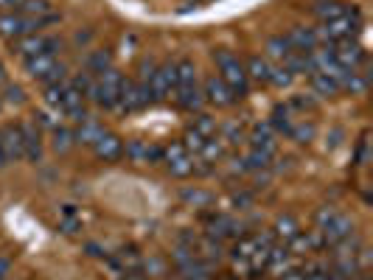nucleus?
<instances>
[{"label":"nucleus","instance_id":"nucleus-1","mask_svg":"<svg viewBox=\"0 0 373 280\" xmlns=\"http://www.w3.org/2000/svg\"><path fill=\"white\" fill-rule=\"evenodd\" d=\"M213 62L219 68V79L230 87V92L236 99L247 96V87H250V79H247V71H244V62L233 53V51H213Z\"/></svg>","mask_w":373,"mask_h":280},{"label":"nucleus","instance_id":"nucleus-2","mask_svg":"<svg viewBox=\"0 0 373 280\" xmlns=\"http://www.w3.org/2000/svg\"><path fill=\"white\" fill-rule=\"evenodd\" d=\"M359 28V12L357 9H346V14H339L334 20H326L320 23V28H315L317 34V42H326V45H334V42H343V40H351Z\"/></svg>","mask_w":373,"mask_h":280},{"label":"nucleus","instance_id":"nucleus-3","mask_svg":"<svg viewBox=\"0 0 373 280\" xmlns=\"http://www.w3.org/2000/svg\"><path fill=\"white\" fill-rule=\"evenodd\" d=\"M121 84H123V76H121L115 68H110V71L99 73V81H93L87 99L96 101V104L104 107V110H115V107H118V99H121Z\"/></svg>","mask_w":373,"mask_h":280},{"label":"nucleus","instance_id":"nucleus-4","mask_svg":"<svg viewBox=\"0 0 373 280\" xmlns=\"http://www.w3.org/2000/svg\"><path fill=\"white\" fill-rule=\"evenodd\" d=\"M12 51L17 53V56H23V59H28V56H34V53H59L62 51V40L59 37H48V34H25V37H17V40H12Z\"/></svg>","mask_w":373,"mask_h":280},{"label":"nucleus","instance_id":"nucleus-5","mask_svg":"<svg viewBox=\"0 0 373 280\" xmlns=\"http://www.w3.org/2000/svg\"><path fill=\"white\" fill-rule=\"evenodd\" d=\"M149 87L141 84V81H132V79H123L121 84V99H118V107L127 110V112H138L149 104Z\"/></svg>","mask_w":373,"mask_h":280},{"label":"nucleus","instance_id":"nucleus-6","mask_svg":"<svg viewBox=\"0 0 373 280\" xmlns=\"http://www.w3.org/2000/svg\"><path fill=\"white\" fill-rule=\"evenodd\" d=\"M328 48H331L334 59H337L346 71H357V68L362 65V62H365V48H362L359 42H354V40L334 42V45H328Z\"/></svg>","mask_w":373,"mask_h":280},{"label":"nucleus","instance_id":"nucleus-7","mask_svg":"<svg viewBox=\"0 0 373 280\" xmlns=\"http://www.w3.org/2000/svg\"><path fill=\"white\" fill-rule=\"evenodd\" d=\"M20 138H23V151H25V160L31 163H40L43 160V135L37 123H20Z\"/></svg>","mask_w":373,"mask_h":280},{"label":"nucleus","instance_id":"nucleus-8","mask_svg":"<svg viewBox=\"0 0 373 280\" xmlns=\"http://www.w3.org/2000/svg\"><path fill=\"white\" fill-rule=\"evenodd\" d=\"M351 233H354V222L348 219L346 213H337L334 219L320 230V236H323V241H326V250H328V246H334V244H339L343 238H348Z\"/></svg>","mask_w":373,"mask_h":280},{"label":"nucleus","instance_id":"nucleus-9","mask_svg":"<svg viewBox=\"0 0 373 280\" xmlns=\"http://www.w3.org/2000/svg\"><path fill=\"white\" fill-rule=\"evenodd\" d=\"M202 96H205V101H210V104H216V107H230V104L236 101V96L230 92V87H228L219 76H210V79L205 81Z\"/></svg>","mask_w":373,"mask_h":280},{"label":"nucleus","instance_id":"nucleus-10","mask_svg":"<svg viewBox=\"0 0 373 280\" xmlns=\"http://www.w3.org/2000/svg\"><path fill=\"white\" fill-rule=\"evenodd\" d=\"M123 154L135 163H158V160H163V149L149 146L143 140H130L127 146H123Z\"/></svg>","mask_w":373,"mask_h":280},{"label":"nucleus","instance_id":"nucleus-11","mask_svg":"<svg viewBox=\"0 0 373 280\" xmlns=\"http://www.w3.org/2000/svg\"><path fill=\"white\" fill-rule=\"evenodd\" d=\"M287 42H289V48L292 51H298V53H312L320 42H317V34H315V28H303V25H298V28H292L289 34H287Z\"/></svg>","mask_w":373,"mask_h":280},{"label":"nucleus","instance_id":"nucleus-12","mask_svg":"<svg viewBox=\"0 0 373 280\" xmlns=\"http://www.w3.org/2000/svg\"><path fill=\"white\" fill-rule=\"evenodd\" d=\"M0 146H3L9 163H17V160L25 157L23 138H20V129H17V127H3V129H0Z\"/></svg>","mask_w":373,"mask_h":280},{"label":"nucleus","instance_id":"nucleus-13","mask_svg":"<svg viewBox=\"0 0 373 280\" xmlns=\"http://www.w3.org/2000/svg\"><path fill=\"white\" fill-rule=\"evenodd\" d=\"M93 151H96V157L99 160H118L121 154H123V140L118 138V135H110V132H104L96 143H93Z\"/></svg>","mask_w":373,"mask_h":280},{"label":"nucleus","instance_id":"nucleus-14","mask_svg":"<svg viewBox=\"0 0 373 280\" xmlns=\"http://www.w3.org/2000/svg\"><path fill=\"white\" fill-rule=\"evenodd\" d=\"M292 266V253L287 244H272L269 253H267V272L272 275H284Z\"/></svg>","mask_w":373,"mask_h":280},{"label":"nucleus","instance_id":"nucleus-15","mask_svg":"<svg viewBox=\"0 0 373 280\" xmlns=\"http://www.w3.org/2000/svg\"><path fill=\"white\" fill-rule=\"evenodd\" d=\"M23 65H25L28 76H34V79L43 81V79L56 68V56H53V53H34V56L23 59Z\"/></svg>","mask_w":373,"mask_h":280},{"label":"nucleus","instance_id":"nucleus-16","mask_svg":"<svg viewBox=\"0 0 373 280\" xmlns=\"http://www.w3.org/2000/svg\"><path fill=\"white\" fill-rule=\"evenodd\" d=\"M208 236L222 241V238H239L241 236V225L230 216H216V219L208 225Z\"/></svg>","mask_w":373,"mask_h":280},{"label":"nucleus","instance_id":"nucleus-17","mask_svg":"<svg viewBox=\"0 0 373 280\" xmlns=\"http://www.w3.org/2000/svg\"><path fill=\"white\" fill-rule=\"evenodd\" d=\"M171 96L177 99V104H180L182 110H191V112L205 104V96H202V90H200L197 84H194V87H177Z\"/></svg>","mask_w":373,"mask_h":280},{"label":"nucleus","instance_id":"nucleus-18","mask_svg":"<svg viewBox=\"0 0 373 280\" xmlns=\"http://www.w3.org/2000/svg\"><path fill=\"white\" fill-rule=\"evenodd\" d=\"M101 135H104V127H101V123L93 120V118H87V120L79 123V129L73 132V140H76V143H84V146H93Z\"/></svg>","mask_w":373,"mask_h":280},{"label":"nucleus","instance_id":"nucleus-19","mask_svg":"<svg viewBox=\"0 0 373 280\" xmlns=\"http://www.w3.org/2000/svg\"><path fill=\"white\" fill-rule=\"evenodd\" d=\"M180 275H182V280H213V266L208 261L191 258L185 266H180Z\"/></svg>","mask_w":373,"mask_h":280},{"label":"nucleus","instance_id":"nucleus-20","mask_svg":"<svg viewBox=\"0 0 373 280\" xmlns=\"http://www.w3.org/2000/svg\"><path fill=\"white\" fill-rule=\"evenodd\" d=\"M269 127H272V132H284V135H289L292 127H295V120H292V107H289V104H278V107L272 110Z\"/></svg>","mask_w":373,"mask_h":280},{"label":"nucleus","instance_id":"nucleus-21","mask_svg":"<svg viewBox=\"0 0 373 280\" xmlns=\"http://www.w3.org/2000/svg\"><path fill=\"white\" fill-rule=\"evenodd\" d=\"M298 233H300V225H298L295 216H278V219H275L272 236H275V238H281L284 244H289V241H292Z\"/></svg>","mask_w":373,"mask_h":280},{"label":"nucleus","instance_id":"nucleus-22","mask_svg":"<svg viewBox=\"0 0 373 280\" xmlns=\"http://www.w3.org/2000/svg\"><path fill=\"white\" fill-rule=\"evenodd\" d=\"M174 76H177V87H194L197 84V65L191 59H177L174 62Z\"/></svg>","mask_w":373,"mask_h":280},{"label":"nucleus","instance_id":"nucleus-23","mask_svg":"<svg viewBox=\"0 0 373 280\" xmlns=\"http://www.w3.org/2000/svg\"><path fill=\"white\" fill-rule=\"evenodd\" d=\"M250 143H253V149L275 151L278 140H275V132H272L269 123H256V129H253V135H250Z\"/></svg>","mask_w":373,"mask_h":280},{"label":"nucleus","instance_id":"nucleus-24","mask_svg":"<svg viewBox=\"0 0 373 280\" xmlns=\"http://www.w3.org/2000/svg\"><path fill=\"white\" fill-rule=\"evenodd\" d=\"M309 79H312V90L317 92V96H337V92L343 90L337 79H331V76H326V73H312Z\"/></svg>","mask_w":373,"mask_h":280},{"label":"nucleus","instance_id":"nucleus-25","mask_svg":"<svg viewBox=\"0 0 373 280\" xmlns=\"http://www.w3.org/2000/svg\"><path fill=\"white\" fill-rule=\"evenodd\" d=\"M225 151H228V146L219 138H208L205 146H202V151H200V160L202 163H216V160L225 157Z\"/></svg>","mask_w":373,"mask_h":280},{"label":"nucleus","instance_id":"nucleus-26","mask_svg":"<svg viewBox=\"0 0 373 280\" xmlns=\"http://www.w3.org/2000/svg\"><path fill=\"white\" fill-rule=\"evenodd\" d=\"M275 157V151H267V149H250V154L244 157V166L247 171H258V168H269Z\"/></svg>","mask_w":373,"mask_h":280},{"label":"nucleus","instance_id":"nucleus-27","mask_svg":"<svg viewBox=\"0 0 373 280\" xmlns=\"http://www.w3.org/2000/svg\"><path fill=\"white\" fill-rule=\"evenodd\" d=\"M197 253H202V255L208 258V264H210V261H222L225 246H222V241H216V238L205 236L202 241H197Z\"/></svg>","mask_w":373,"mask_h":280},{"label":"nucleus","instance_id":"nucleus-28","mask_svg":"<svg viewBox=\"0 0 373 280\" xmlns=\"http://www.w3.org/2000/svg\"><path fill=\"white\" fill-rule=\"evenodd\" d=\"M244 71H247V79L269 81V65H267V59H261V56H250V59H247Z\"/></svg>","mask_w":373,"mask_h":280},{"label":"nucleus","instance_id":"nucleus-29","mask_svg":"<svg viewBox=\"0 0 373 280\" xmlns=\"http://www.w3.org/2000/svg\"><path fill=\"white\" fill-rule=\"evenodd\" d=\"M180 196H182L185 205H194V207H208V205H213V194H210V191H202V188H182Z\"/></svg>","mask_w":373,"mask_h":280},{"label":"nucleus","instance_id":"nucleus-30","mask_svg":"<svg viewBox=\"0 0 373 280\" xmlns=\"http://www.w3.org/2000/svg\"><path fill=\"white\" fill-rule=\"evenodd\" d=\"M112 68V53L110 51H93L87 56V71L90 73H104Z\"/></svg>","mask_w":373,"mask_h":280},{"label":"nucleus","instance_id":"nucleus-31","mask_svg":"<svg viewBox=\"0 0 373 280\" xmlns=\"http://www.w3.org/2000/svg\"><path fill=\"white\" fill-rule=\"evenodd\" d=\"M166 166H169V174L177 177V179L194 174V157L191 154H182V157H177V160H169Z\"/></svg>","mask_w":373,"mask_h":280},{"label":"nucleus","instance_id":"nucleus-32","mask_svg":"<svg viewBox=\"0 0 373 280\" xmlns=\"http://www.w3.org/2000/svg\"><path fill=\"white\" fill-rule=\"evenodd\" d=\"M17 12H20V14H31V17H45V14H53L48 0H23V3L17 6Z\"/></svg>","mask_w":373,"mask_h":280},{"label":"nucleus","instance_id":"nucleus-33","mask_svg":"<svg viewBox=\"0 0 373 280\" xmlns=\"http://www.w3.org/2000/svg\"><path fill=\"white\" fill-rule=\"evenodd\" d=\"M191 129L200 132L202 138H216V132H219V127H216V118H210V115H205V112H200V115L194 118Z\"/></svg>","mask_w":373,"mask_h":280},{"label":"nucleus","instance_id":"nucleus-34","mask_svg":"<svg viewBox=\"0 0 373 280\" xmlns=\"http://www.w3.org/2000/svg\"><path fill=\"white\" fill-rule=\"evenodd\" d=\"M267 51H269V56L278 59V62H284V59L292 53L287 37H269V40H267Z\"/></svg>","mask_w":373,"mask_h":280},{"label":"nucleus","instance_id":"nucleus-35","mask_svg":"<svg viewBox=\"0 0 373 280\" xmlns=\"http://www.w3.org/2000/svg\"><path fill=\"white\" fill-rule=\"evenodd\" d=\"M315 12H317V17L326 23V20H334V17H339V14H346V6L339 3V0H323V3H320Z\"/></svg>","mask_w":373,"mask_h":280},{"label":"nucleus","instance_id":"nucleus-36","mask_svg":"<svg viewBox=\"0 0 373 280\" xmlns=\"http://www.w3.org/2000/svg\"><path fill=\"white\" fill-rule=\"evenodd\" d=\"M73 143H76V140H73V132H71V129H65V127H56V129H53V151L65 154Z\"/></svg>","mask_w":373,"mask_h":280},{"label":"nucleus","instance_id":"nucleus-37","mask_svg":"<svg viewBox=\"0 0 373 280\" xmlns=\"http://www.w3.org/2000/svg\"><path fill=\"white\" fill-rule=\"evenodd\" d=\"M315 123H295V127H292V132H289V138L292 140H298V143H312L315 140Z\"/></svg>","mask_w":373,"mask_h":280},{"label":"nucleus","instance_id":"nucleus-38","mask_svg":"<svg viewBox=\"0 0 373 280\" xmlns=\"http://www.w3.org/2000/svg\"><path fill=\"white\" fill-rule=\"evenodd\" d=\"M225 146H239L244 140V129L239 127V123H225L222 127V138H219Z\"/></svg>","mask_w":373,"mask_h":280},{"label":"nucleus","instance_id":"nucleus-39","mask_svg":"<svg viewBox=\"0 0 373 280\" xmlns=\"http://www.w3.org/2000/svg\"><path fill=\"white\" fill-rule=\"evenodd\" d=\"M141 269H143L149 277H163V275H166V261L158 258V255H152L149 261H141Z\"/></svg>","mask_w":373,"mask_h":280},{"label":"nucleus","instance_id":"nucleus-40","mask_svg":"<svg viewBox=\"0 0 373 280\" xmlns=\"http://www.w3.org/2000/svg\"><path fill=\"white\" fill-rule=\"evenodd\" d=\"M295 81V73H289L284 65L281 68H269V84L275 87H289Z\"/></svg>","mask_w":373,"mask_h":280},{"label":"nucleus","instance_id":"nucleus-41","mask_svg":"<svg viewBox=\"0 0 373 280\" xmlns=\"http://www.w3.org/2000/svg\"><path fill=\"white\" fill-rule=\"evenodd\" d=\"M205 140H208V138H202L200 132L189 129V132H185V138H182L180 143L185 146V151H189V154H191V151H194V154H200V151H202V146H205Z\"/></svg>","mask_w":373,"mask_h":280},{"label":"nucleus","instance_id":"nucleus-42","mask_svg":"<svg viewBox=\"0 0 373 280\" xmlns=\"http://www.w3.org/2000/svg\"><path fill=\"white\" fill-rule=\"evenodd\" d=\"M3 101H6V104H23V101H25L23 87H20V84H6V90H3Z\"/></svg>","mask_w":373,"mask_h":280},{"label":"nucleus","instance_id":"nucleus-43","mask_svg":"<svg viewBox=\"0 0 373 280\" xmlns=\"http://www.w3.org/2000/svg\"><path fill=\"white\" fill-rule=\"evenodd\" d=\"M337 213H339L337 207H320V210L315 213V222H317V230H323V227H326V225H328V222L334 219V216H337Z\"/></svg>","mask_w":373,"mask_h":280},{"label":"nucleus","instance_id":"nucleus-44","mask_svg":"<svg viewBox=\"0 0 373 280\" xmlns=\"http://www.w3.org/2000/svg\"><path fill=\"white\" fill-rule=\"evenodd\" d=\"M138 71H141V73H138V81H141V84H146V81H149V79L154 76V71H158V65H154L152 59H143Z\"/></svg>","mask_w":373,"mask_h":280},{"label":"nucleus","instance_id":"nucleus-45","mask_svg":"<svg viewBox=\"0 0 373 280\" xmlns=\"http://www.w3.org/2000/svg\"><path fill=\"white\" fill-rule=\"evenodd\" d=\"M182 154H189V151H185V146L177 140V143H171V146H166V149H163V160L169 163V160H177V157H182Z\"/></svg>","mask_w":373,"mask_h":280},{"label":"nucleus","instance_id":"nucleus-46","mask_svg":"<svg viewBox=\"0 0 373 280\" xmlns=\"http://www.w3.org/2000/svg\"><path fill=\"white\" fill-rule=\"evenodd\" d=\"M281 280H306V272H303V266H289L284 275H278Z\"/></svg>","mask_w":373,"mask_h":280},{"label":"nucleus","instance_id":"nucleus-47","mask_svg":"<svg viewBox=\"0 0 373 280\" xmlns=\"http://www.w3.org/2000/svg\"><path fill=\"white\" fill-rule=\"evenodd\" d=\"M121 280H149V275L141 269V266H135V269H127V272H121Z\"/></svg>","mask_w":373,"mask_h":280},{"label":"nucleus","instance_id":"nucleus-48","mask_svg":"<svg viewBox=\"0 0 373 280\" xmlns=\"http://www.w3.org/2000/svg\"><path fill=\"white\" fill-rule=\"evenodd\" d=\"M23 3V0H0V14H6V12H14L17 6Z\"/></svg>","mask_w":373,"mask_h":280},{"label":"nucleus","instance_id":"nucleus-49","mask_svg":"<svg viewBox=\"0 0 373 280\" xmlns=\"http://www.w3.org/2000/svg\"><path fill=\"white\" fill-rule=\"evenodd\" d=\"M6 275H9V261L0 258V280H6Z\"/></svg>","mask_w":373,"mask_h":280},{"label":"nucleus","instance_id":"nucleus-50","mask_svg":"<svg viewBox=\"0 0 373 280\" xmlns=\"http://www.w3.org/2000/svg\"><path fill=\"white\" fill-rule=\"evenodd\" d=\"M0 81H6V68H3V62H0Z\"/></svg>","mask_w":373,"mask_h":280},{"label":"nucleus","instance_id":"nucleus-51","mask_svg":"<svg viewBox=\"0 0 373 280\" xmlns=\"http://www.w3.org/2000/svg\"><path fill=\"white\" fill-rule=\"evenodd\" d=\"M351 280H370V277H368V275H362V272H359V275H354V277H351Z\"/></svg>","mask_w":373,"mask_h":280},{"label":"nucleus","instance_id":"nucleus-52","mask_svg":"<svg viewBox=\"0 0 373 280\" xmlns=\"http://www.w3.org/2000/svg\"><path fill=\"white\" fill-rule=\"evenodd\" d=\"M6 280H9V277H6Z\"/></svg>","mask_w":373,"mask_h":280}]
</instances>
